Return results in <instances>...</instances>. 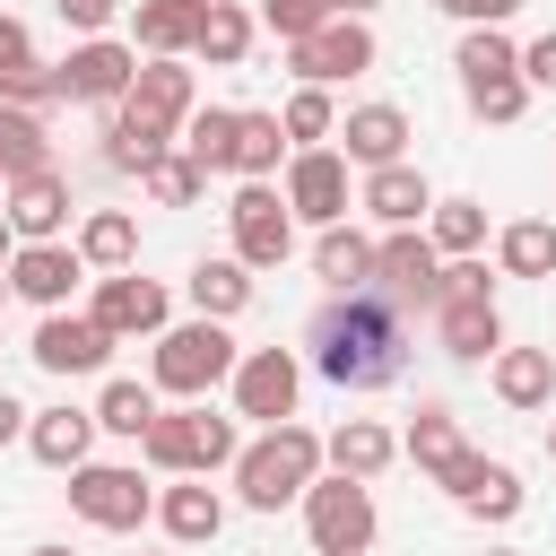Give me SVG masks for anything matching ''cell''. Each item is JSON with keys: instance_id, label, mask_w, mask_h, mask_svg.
<instances>
[{"instance_id": "1", "label": "cell", "mask_w": 556, "mask_h": 556, "mask_svg": "<svg viewBox=\"0 0 556 556\" xmlns=\"http://www.w3.org/2000/svg\"><path fill=\"white\" fill-rule=\"evenodd\" d=\"M304 348H313V374L339 382V391H382V382H400V365H408V330H400V304H391L382 287L330 295V304L304 321Z\"/></svg>"}, {"instance_id": "2", "label": "cell", "mask_w": 556, "mask_h": 556, "mask_svg": "<svg viewBox=\"0 0 556 556\" xmlns=\"http://www.w3.org/2000/svg\"><path fill=\"white\" fill-rule=\"evenodd\" d=\"M321 478V434L313 426H261L243 452H235V495L252 513H278V504H304V486Z\"/></svg>"}, {"instance_id": "3", "label": "cell", "mask_w": 556, "mask_h": 556, "mask_svg": "<svg viewBox=\"0 0 556 556\" xmlns=\"http://www.w3.org/2000/svg\"><path fill=\"white\" fill-rule=\"evenodd\" d=\"M139 452L165 478H208V469H235L243 434H235V417H208V408H156L148 434H139Z\"/></svg>"}, {"instance_id": "4", "label": "cell", "mask_w": 556, "mask_h": 556, "mask_svg": "<svg viewBox=\"0 0 556 556\" xmlns=\"http://www.w3.org/2000/svg\"><path fill=\"white\" fill-rule=\"evenodd\" d=\"M226 374H235V339H226V321H165V330H156V356H148V391H174V400H208Z\"/></svg>"}, {"instance_id": "5", "label": "cell", "mask_w": 556, "mask_h": 556, "mask_svg": "<svg viewBox=\"0 0 556 556\" xmlns=\"http://www.w3.org/2000/svg\"><path fill=\"white\" fill-rule=\"evenodd\" d=\"M304 539L321 547V556H365L374 547V486H356V478H313L304 486Z\"/></svg>"}, {"instance_id": "6", "label": "cell", "mask_w": 556, "mask_h": 556, "mask_svg": "<svg viewBox=\"0 0 556 556\" xmlns=\"http://www.w3.org/2000/svg\"><path fill=\"white\" fill-rule=\"evenodd\" d=\"M52 78H61V96H70V104L113 113V104L130 96V78H139V52H130V43H113V35H87V43H70V61H52Z\"/></svg>"}, {"instance_id": "7", "label": "cell", "mask_w": 556, "mask_h": 556, "mask_svg": "<svg viewBox=\"0 0 556 556\" xmlns=\"http://www.w3.org/2000/svg\"><path fill=\"white\" fill-rule=\"evenodd\" d=\"M226 226H235V261H243V269H278V261L295 252V217H287L278 182H243V191L226 200Z\"/></svg>"}, {"instance_id": "8", "label": "cell", "mask_w": 556, "mask_h": 556, "mask_svg": "<svg viewBox=\"0 0 556 556\" xmlns=\"http://www.w3.org/2000/svg\"><path fill=\"white\" fill-rule=\"evenodd\" d=\"M87 321H96L104 339H156V330L174 321V295H165L156 278H139V269H113V278H96Z\"/></svg>"}, {"instance_id": "9", "label": "cell", "mask_w": 556, "mask_h": 556, "mask_svg": "<svg viewBox=\"0 0 556 556\" xmlns=\"http://www.w3.org/2000/svg\"><path fill=\"white\" fill-rule=\"evenodd\" d=\"M70 513L96 521V530H139V521L156 513V495L139 486V469H122V460H87V469H70Z\"/></svg>"}, {"instance_id": "10", "label": "cell", "mask_w": 556, "mask_h": 556, "mask_svg": "<svg viewBox=\"0 0 556 556\" xmlns=\"http://www.w3.org/2000/svg\"><path fill=\"white\" fill-rule=\"evenodd\" d=\"M287 70H295V87H339V78L374 70V26H365V17H330V26H313L304 43H287Z\"/></svg>"}, {"instance_id": "11", "label": "cell", "mask_w": 556, "mask_h": 556, "mask_svg": "<svg viewBox=\"0 0 556 556\" xmlns=\"http://www.w3.org/2000/svg\"><path fill=\"white\" fill-rule=\"evenodd\" d=\"M235 417H261V426H287L295 417V391H304V365H295V348H252V356H235Z\"/></svg>"}, {"instance_id": "12", "label": "cell", "mask_w": 556, "mask_h": 556, "mask_svg": "<svg viewBox=\"0 0 556 556\" xmlns=\"http://www.w3.org/2000/svg\"><path fill=\"white\" fill-rule=\"evenodd\" d=\"M434 278H443V252L426 243V226H391V235L374 243V287H382L391 304L434 313Z\"/></svg>"}, {"instance_id": "13", "label": "cell", "mask_w": 556, "mask_h": 556, "mask_svg": "<svg viewBox=\"0 0 556 556\" xmlns=\"http://www.w3.org/2000/svg\"><path fill=\"white\" fill-rule=\"evenodd\" d=\"M278 200H287V217H304V226H339V217H348V156H339V148H295Z\"/></svg>"}, {"instance_id": "14", "label": "cell", "mask_w": 556, "mask_h": 556, "mask_svg": "<svg viewBox=\"0 0 556 556\" xmlns=\"http://www.w3.org/2000/svg\"><path fill=\"white\" fill-rule=\"evenodd\" d=\"M0 217H9L17 243H61V235H70V174L43 165V174L0 182Z\"/></svg>"}, {"instance_id": "15", "label": "cell", "mask_w": 556, "mask_h": 556, "mask_svg": "<svg viewBox=\"0 0 556 556\" xmlns=\"http://www.w3.org/2000/svg\"><path fill=\"white\" fill-rule=\"evenodd\" d=\"M78 278H87L78 243H17V252H9V295H26L35 313H61Z\"/></svg>"}, {"instance_id": "16", "label": "cell", "mask_w": 556, "mask_h": 556, "mask_svg": "<svg viewBox=\"0 0 556 556\" xmlns=\"http://www.w3.org/2000/svg\"><path fill=\"white\" fill-rule=\"evenodd\" d=\"M26 356H35L43 374H61V382H70V374H104L113 339H104V330H96L87 313H43V321H35V348H26Z\"/></svg>"}, {"instance_id": "17", "label": "cell", "mask_w": 556, "mask_h": 556, "mask_svg": "<svg viewBox=\"0 0 556 556\" xmlns=\"http://www.w3.org/2000/svg\"><path fill=\"white\" fill-rule=\"evenodd\" d=\"M0 104H26V113L61 104V78H52V61L35 52L26 17H0Z\"/></svg>"}, {"instance_id": "18", "label": "cell", "mask_w": 556, "mask_h": 556, "mask_svg": "<svg viewBox=\"0 0 556 556\" xmlns=\"http://www.w3.org/2000/svg\"><path fill=\"white\" fill-rule=\"evenodd\" d=\"M130 113H148V122H165V130H182L191 113H200V78L182 70V61H139V78H130V96H122Z\"/></svg>"}, {"instance_id": "19", "label": "cell", "mask_w": 556, "mask_h": 556, "mask_svg": "<svg viewBox=\"0 0 556 556\" xmlns=\"http://www.w3.org/2000/svg\"><path fill=\"white\" fill-rule=\"evenodd\" d=\"M330 139H348L339 156L374 174V165H400V156H408V113H400V104H356V113H348Z\"/></svg>"}, {"instance_id": "20", "label": "cell", "mask_w": 556, "mask_h": 556, "mask_svg": "<svg viewBox=\"0 0 556 556\" xmlns=\"http://www.w3.org/2000/svg\"><path fill=\"white\" fill-rule=\"evenodd\" d=\"M87 443H96V408H26V452L43 469H87Z\"/></svg>"}, {"instance_id": "21", "label": "cell", "mask_w": 556, "mask_h": 556, "mask_svg": "<svg viewBox=\"0 0 556 556\" xmlns=\"http://www.w3.org/2000/svg\"><path fill=\"white\" fill-rule=\"evenodd\" d=\"M356 208H365V217H382V226H426L434 191H426V174H417V165L400 156V165H374V174H365Z\"/></svg>"}, {"instance_id": "22", "label": "cell", "mask_w": 556, "mask_h": 556, "mask_svg": "<svg viewBox=\"0 0 556 556\" xmlns=\"http://www.w3.org/2000/svg\"><path fill=\"white\" fill-rule=\"evenodd\" d=\"M156 521H165V539H174V547H208V539L226 530V495H217L208 478H182V486H165V495H156Z\"/></svg>"}, {"instance_id": "23", "label": "cell", "mask_w": 556, "mask_h": 556, "mask_svg": "<svg viewBox=\"0 0 556 556\" xmlns=\"http://www.w3.org/2000/svg\"><path fill=\"white\" fill-rule=\"evenodd\" d=\"M321 460H330L339 478L374 486V478H382V469L400 460V434H391V426H374V417H348V426H339V434L321 443Z\"/></svg>"}, {"instance_id": "24", "label": "cell", "mask_w": 556, "mask_h": 556, "mask_svg": "<svg viewBox=\"0 0 556 556\" xmlns=\"http://www.w3.org/2000/svg\"><path fill=\"white\" fill-rule=\"evenodd\" d=\"M191 35H200V0H139L130 9V52H148V61H182Z\"/></svg>"}, {"instance_id": "25", "label": "cell", "mask_w": 556, "mask_h": 556, "mask_svg": "<svg viewBox=\"0 0 556 556\" xmlns=\"http://www.w3.org/2000/svg\"><path fill=\"white\" fill-rule=\"evenodd\" d=\"M313 278L330 287V295H356V287H374V243L339 217V226H321L313 235Z\"/></svg>"}, {"instance_id": "26", "label": "cell", "mask_w": 556, "mask_h": 556, "mask_svg": "<svg viewBox=\"0 0 556 556\" xmlns=\"http://www.w3.org/2000/svg\"><path fill=\"white\" fill-rule=\"evenodd\" d=\"M165 148H174V130H165V122L130 113V104H113V113H104V165H113V174H148Z\"/></svg>"}, {"instance_id": "27", "label": "cell", "mask_w": 556, "mask_h": 556, "mask_svg": "<svg viewBox=\"0 0 556 556\" xmlns=\"http://www.w3.org/2000/svg\"><path fill=\"white\" fill-rule=\"evenodd\" d=\"M434 339H443V356L486 365V356L504 348V313H495V304H434Z\"/></svg>"}, {"instance_id": "28", "label": "cell", "mask_w": 556, "mask_h": 556, "mask_svg": "<svg viewBox=\"0 0 556 556\" xmlns=\"http://www.w3.org/2000/svg\"><path fill=\"white\" fill-rule=\"evenodd\" d=\"M486 365H495V400L504 408H547L556 400V356L547 348H495Z\"/></svg>"}, {"instance_id": "29", "label": "cell", "mask_w": 556, "mask_h": 556, "mask_svg": "<svg viewBox=\"0 0 556 556\" xmlns=\"http://www.w3.org/2000/svg\"><path fill=\"white\" fill-rule=\"evenodd\" d=\"M182 287H191V313H200V321H235V313L252 304V269H243L235 252H226V261H191Z\"/></svg>"}, {"instance_id": "30", "label": "cell", "mask_w": 556, "mask_h": 556, "mask_svg": "<svg viewBox=\"0 0 556 556\" xmlns=\"http://www.w3.org/2000/svg\"><path fill=\"white\" fill-rule=\"evenodd\" d=\"M191 52H200L208 70H235V61L252 52V9H243V0H200V35H191Z\"/></svg>"}, {"instance_id": "31", "label": "cell", "mask_w": 556, "mask_h": 556, "mask_svg": "<svg viewBox=\"0 0 556 556\" xmlns=\"http://www.w3.org/2000/svg\"><path fill=\"white\" fill-rule=\"evenodd\" d=\"M78 261L104 269V278L130 269V261H139V217H130V208H96V217L78 226Z\"/></svg>"}, {"instance_id": "32", "label": "cell", "mask_w": 556, "mask_h": 556, "mask_svg": "<svg viewBox=\"0 0 556 556\" xmlns=\"http://www.w3.org/2000/svg\"><path fill=\"white\" fill-rule=\"evenodd\" d=\"M495 269L504 278H556V226L547 217H513L495 235Z\"/></svg>"}, {"instance_id": "33", "label": "cell", "mask_w": 556, "mask_h": 556, "mask_svg": "<svg viewBox=\"0 0 556 556\" xmlns=\"http://www.w3.org/2000/svg\"><path fill=\"white\" fill-rule=\"evenodd\" d=\"M52 165V130H43V113H26V104H0V182H17V174H43Z\"/></svg>"}, {"instance_id": "34", "label": "cell", "mask_w": 556, "mask_h": 556, "mask_svg": "<svg viewBox=\"0 0 556 556\" xmlns=\"http://www.w3.org/2000/svg\"><path fill=\"white\" fill-rule=\"evenodd\" d=\"M182 156H191L200 174H235V104H200V113L182 122Z\"/></svg>"}, {"instance_id": "35", "label": "cell", "mask_w": 556, "mask_h": 556, "mask_svg": "<svg viewBox=\"0 0 556 556\" xmlns=\"http://www.w3.org/2000/svg\"><path fill=\"white\" fill-rule=\"evenodd\" d=\"M452 70H460V87H478V78H513V70H521V43H513L504 26H469L460 52H452Z\"/></svg>"}, {"instance_id": "36", "label": "cell", "mask_w": 556, "mask_h": 556, "mask_svg": "<svg viewBox=\"0 0 556 556\" xmlns=\"http://www.w3.org/2000/svg\"><path fill=\"white\" fill-rule=\"evenodd\" d=\"M278 156H287L278 113H235V174H243V182H269V174H278Z\"/></svg>"}, {"instance_id": "37", "label": "cell", "mask_w": 556, "mask_h": 556, "mask_svg": "<svg viewBox=\"0 0 556 556\" xmlns=\"http://www.w3.org/2000/svg\"><path fill=\"white\" fill-rule=\"evenodd\" d=\"M426 243H434L443 261H469V252L486 243V208H478V200H434V208H426Z\"/></svg>"}, {"instance_id": "38", "label": "cell", "mask_w": 556, "mask_h": 556, "mask_svg": "<svg viewBox=\"0 0 556 556\" xmlns=\"http://www.w3.org/2000/svg\"><path fill=\"white\" fill-rule=\"evenodd\" d=\"M452 452H460V426H452V408H443V400H426V408L408 417V434H400V460H417V469L434 478Z\"/></svg>"}, {"instance_id": "39", "label": "cell", "mask_w": 556, "mask_h": 556, "mask_svg": "<svg viewBox=\"0 0 556 556\" xmlns=\"http://www.w3.org/2000/svg\"><path fill=\"white\" fill-rule=\"evenodd\" d=\"M278 130H287V148H321V139L339 130V104H330V87H295V96L278 104Z\"/></svg>"}, {"instance_id": "40", "label": "cell", "mask_w": 556, "mask_h": 556, "mask_svg": "<svg viewBox=\"0 0 556 556\" xmlns=\"http://www.w3.org/2000/svg\"><path fill=\"white\" fill-rule=\"evenodd\" d=\"M139 191H148V200H156V208H191V200H200V191H208V174H200V165H191V156H182V148H165V156H156V165H148V174H139Z\"/></svg>"}, {"instance_id": "41", "label": "cell", "mask_w": 556, "mask_h": 556, "mask_svg": "<svg viewBox=\"0 0 556 556\" xmlns=\"http://www.w3.org/2000/svg\"><path fill=\"white\" fill-rule=\"evenodd\" d=\"M148 417H156V391L148 382H104V400H96V434H148Z\"/></svg>"}, {"instance_id": "42", "label": "cell", "mask_w": 556, "mask_h": 556, "mask_svg": "<svg viewBox=\"0 0 556 556\" xmlns=\"http://www.w3.org/2000/svg\"><path fill=\"white\" fill-rule=\"evenodd\" d=\"M460 513H478V521H513V513H521V478H513L504 460H486V478L460 495Z\"/></svg>"}, {"instance_id": "43", "label": "cell", "mask_w": 556, "mask_h": 556, "mask_svg": "<svg viewBox=\"0 0 556 556\" xmlns=\"http://www.w3.org/2000/svg\"><path fill=\"white\" fill-rule=\"evenodd\" d=\"M460 96H469V113H478V122H521V113H530L521 70H513V78H478V87H460Z\"/></svg>"}, {"instance_id": "44", "label": "cell", "mask_w": 556, "mask_h": 556, "mask_svg": "<svg viewBox=\"0 0 556 556\" xmlns=\"http://www.w3.org/2000/svg\"><path fill=\"white\" fill-rule=\"evenodd\" d=\"M330 17H339L330 0H261V26H269L278 43H304V35H313V26H330Z\"/></svg>"}, {"instance_id": "45", "label": "cell", "mask_w": 556, "mask_h": 556, "mask_svg": "<svg viewBox=\"0 0 556 556\" xmlns=\"http://www.w3.org/2000/svg\"><path fill=\"white\" fill-rule=\"evenodd\" d=\"M434 304H495V278H486V261L469 252V261H443V278H434Z\"/></svg>"}, {"instance_id": "46", "label": "cell", "mask_w": 556, "mask_h": 556, "mask_svg": "<svg viewBox=\"0 0 556 556\" xmlns=\"http://www.w3.org/2000/svg\"><path fill=\"white\" fill-rule=\"evenodd\" d=\"M478 478H486V452H469V443H460V452H452V460L434 469V486H452V504H460V495H469Z\"/></svg>"}, {"instance_id": "47", "label": "cell", "mask_w": 556, "mask_h": 556, "mask_svg": "<svg viewBox=\"0 0 556 556\" xmlns=\"http://www.w3.org/2000/svg\"><path fill=\"white\" fill-rule=\"evenodd\" d=\"M52 9H61V26H78V43H87V35H104V26H113V9H122V0H52Z\"/></svg>"}, {"instance_id": "48", "label": "cell", "mask_w": 556, "mask_h": 556, "mask_svg": "<svg viewBox=\"0 0 556 556\" xmlns=\"http://www.w3.org/2000/svg\"><path fill=\"white\" fill-rule=\"evenodd\" d=\"M521 87H556V26L539 43H521Z\"/></svg>"}, {"instance_id": "49", "label": "cell", "mask_w": 556, "mask_h": 556, "mask_svg": "<svg viewBox=\"0 0 556 556\" xmlns=\"http://www.w3.org/2000/svg\"><path fill=\"white\" fill-rule=\"evenodd\" d=\"M434 9H443V17H460V26H504L521 0H434Z\"/></svg>"}, {"instance_id": "50", "label": "cell", "mask_w": 556, "mask_h": 556, "mask_svg": "<svg viewBox=\"0 0 556 556\" xmlns=\"http://www.w3.org/2000/svg\"><path fill=\"white\" fill-rule=\"evenodd\" d=\"M17 434H26V408H17V400H9V391H0V452H9V443H17Z\"/></svg>"}, {"instance_id": "51", "label": "cell", "mask_w": 556, "mask_h": 556, "mask_svg": "<svg viewBox=\"0 0 556 556\" xmlns=\"http://www.w3.org/2000/svg\"><path fill=\"white\" fill-rule=\"evenodd\" d=\"M330 9H339V17H365V9H374V0H330Z\"/></svg>"}, {"instance_id": "52", "label": "cell", "mask_w": 556, "mask_h": 556, "mask_svg": "<svg viewBox=\"0 0 556 556\" xmlns=\"http://www.w3.org/2000/svg\"><path fill=\"white\" fill-rule=\"evenodd\" d=\"M9 252H17V235H9V217H0V269H9Z\"/></svg>"}, {"instance_id": "53", "label": "cell", "mask_w": 556, "mask_h": 556, "mask_svg": "<svg viewBox=\"0 0 556 556\" xmlns=\"http://www.w3.org/2000/svg\"><path fill=\"white\" fill-rule=\"evenodd\" d=\"M0 304H9V269H0Z\"/></svg>"}, {"instance_id": "54", "label": "cell", "mask_w": 556, "mask_h": 556, "mask_svg": "<svg viewBox=\"0 0 556 556\" xmlns=\"http://www.w3.org/2000/svg\"><path fill=\"white\" fill-rule=\"evenodd\" d=\"M547 460H556V426H547Z\"/></svg>"}, {"instance_id": "55", "label": "cell", "mask_w": 556, "mask_h": 556, "mask_svg": "<svg viewBox=\"0 0 556 556\" xmlns=\"http://www.w3.org/2000/svg\"><path fill=\"white\" fill-rule=\"evenodd\" d=\"M35 556H70V547H35Z\"/></svg>"}, {"instance_id": "56", "label": "cell", "mask_w": 556, "mask_h": 556, "mask_svg": "<svg viewBox=\"0 0 556 556\" xmlns=\"http://www.w3.org/2000/svg\"><path fill=\"white\" fill-rule=\"evenodd\" d=\"M486 556H513V547H486Z\"/></svg>"}]
</instances>
